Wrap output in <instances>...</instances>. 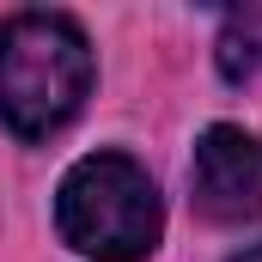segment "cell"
Returning a JSON list of instances; mask_svg holds the SVG:
<instances>
[{
    "label": "cell",
    "mask_w": 262,
    "mask_h": 262,
    "mask_svg": "<svg viewBox=\"0 0 262 262\" xmlns=\"http://www.w3.org/2000/svg\"><path fill=\"white\" fill-rule=\"evenodd\" d=\"M92 92V43L67 12H12L0 25V122L18 140H49Z\"/></svg>",
    "instance_id": "obj_1"
},
{
    "label": "cell",
    "mask_w": 262,
    "mask_h": 262,
    "mask_svg": "<svg viewBox=\"0 0 262 262\" xmlns=\"http://www.w3.org/2000/svg\"><path fill=\"white\" fill-rule=\"evenodd\" d=\"M55 226L79 256L98 262H146L159 250L165 207L152 177L128 152H92L79 159L55 189Z\"/></svg>",
    "instance_id": "obj_2"
},
{
    "label": "cell",
    "mask_w": 262,
    "mask_h": 262,
    "mask_svg": "<svg viewBox=\"0 0 262 262\" xmlns=\"http://www.w3.org/2000/svg\"><path fill=\"white\" fill-rule=\"evenodd\" d=\"M189 189H195V207L220 226L256 220L262 213V134L238 128V122H213L195 140Z\"/></svg>",
    "instance_id": "obj_3"
},
{
    "label": "cell",
    "mask_w": 262,
    "mask_h": 262,
    "mask_svg": "<svg viewBox=\"0 0 262 262\" xmlns=\"http://www.w3.org/2000/svg\"><path fill=\"white\" fill-rule=\"evenodd\" d=\"M213 61L232 85H262V6H244L220 25V43H213Z\"/></svg>",
    "instance_id": "obj_4"
},
{
    "label": "cell",
    "mask_w": 262,
    "mask_h": 262,
    "mask_svg": "<svg viewBox=\"0 0 262 262\" xmlns=\"http://www.w3.org/2000/svg\"><path fill=\"white\" fill-rule=\"evenodd\" d=\"M232 262H262V244H250V250H244V256H232Z\"/></svg>",
    "instance_id": "obj_5"
}]
</instances>
